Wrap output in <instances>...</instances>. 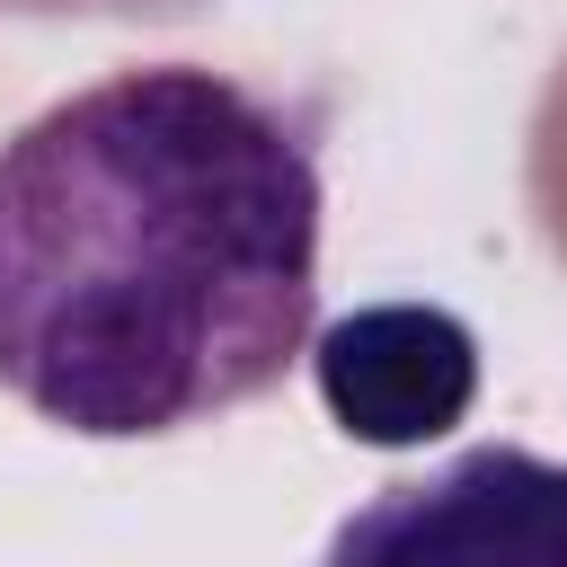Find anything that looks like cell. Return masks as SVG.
I'll return each instance as SVG.
<instances>
[{
  "label": "cell",
  "instance_id": "obj_3",
  "mask_svg": "<svg viewBox=\"0 0 567 567\" xmlns=\"http://www.w3.org/2000/svg\"><path fill=\"white\" fill-rule=\"evenodd\" d=\"M567 558V470L514 443H478L434 478L381 487V505L346 514L328 558Z\"/></svg>",
  "mask_w": 567,
  "mask_h": 567
},
{
  "label": "cell",
  "instance_id": "obj_2",
  "mask_svg": "<svg viewBox=\"0 0 567 567\" xmlns=\"http://www.w3.org/2000/svg\"><path fill=\"white\" fill-rule=\"evenodd\" d=\"M310 381L337 434L372 452L434 443L478 399V337L434 301H372L310 337Z\"/></svg>",
  "mask_w": 567,
  "mask_h": 567
},
{
  "label": "cell",
  "instance_id": "obj_1",
  "mask_svg": "<svg viewBox=\"0 0 567 567\" xmlns=\"http://www.w3.org/2000/svg\"><path fill=\"white\" fill-rule=\"evenodd\" d=\"M319 115L204 62L106 71L0 142V390L151 443L266 399L319 328Z\"/></svg>",
  "mask_w": 567,
  "mask_h": 567
}]
</instances>
